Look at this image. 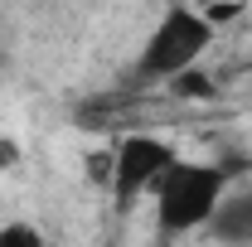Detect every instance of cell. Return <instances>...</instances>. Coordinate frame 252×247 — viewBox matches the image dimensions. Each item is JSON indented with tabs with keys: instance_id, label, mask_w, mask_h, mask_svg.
<instances>
[{
	"instance_id": "6da1fadb",
	"label": "cell",
	"mask_w": 252,
	"mask_h": 247,
	"mask_svg": "<svg viewBox=\"0 0 252 247\" xmlns=\"http://www.w3.org/2000/svg\"><path fill=\"white\" fill-rule=\"evenodd\" d=\"M151 189L160 194V223L175 228V233H185L194 223L214 218L219 194H223V170L219 165H180L175 160Z\"/></svg>"
},
{
	"instance_id": "7a4b0ae2",
	"label": "cell",
	"mask_w": 252,
	"mask_h": 247,
	"mask_svg": "<svg viewBox=\"0 0 252 247\" xmlns=\"http://www.w3.org/2000/svg\"><path fill=\"white\" fill-rule=\"evenodd\" d=\"M204 44H209V20L194 15V10H170L165 25L146 44L141 73L146 78H175V73H185L189 63L204 54Z\"/></svg>"
},
{
	"instance_id": "3957f363",
	"label": "cell",
	"mask_w": 252,
	"mask_h": 247,
	"mask_svg": "<svg viewBox=\"0 0 252 247\" xmlns=\"http://www.w3.org/2000/svg\"><path fill=\"white\" fill-rule=\"evenodd\" d=\"M175 165V155L165 141H151V136H126L122 146H117V170H112V189H117V199L131 204L141 189H151Z\"/></svg>"
},
{
	"instance_id": "277c9868",
	"label": "cell",
	"mask_w": 252,
	"mask_h": 247,
	"mask_svg": "<svg viewBox=\"0 0 252 247\" xmlns=\"http://www.w3.org/2000/svg\"><path fill=\"white\" fill-rule=\"evenodd\" d=\"M214 233L223 243H252V194L228 204L223 214H214Z\"/></svg>"
},
{
	"instance_id": "5b68a950",
	"label": "cell",
	"mask_w": 252,
	"mask_h": 247,
	"mask_svg": "<svg viewBox=\"0 0 252 247\" xmlns=\"http://www.w3.org/2000/svg\"><path fill=\"white\" fill-rule=\"evenodd\" d=\"M170 93H175V97H214V78H204V73L185 68V73L170 78Z\"/></svg>"
},
{
	"instance_id": "8992f818",
	"label": "cell",
	"mask_w": 252,
	"mask_h": 247,
	"mask_svg": "<svg viewBox=\"0 0 252 247\" xmlns=\"http://www.w3.org/2000/svg\"><path fill=\"white\" fill-rule=\"evenodd\" d=\"M0 247H44V243L30 223H10V228H0Z\"/></svg>"
},
{
	"instance_id": "52a82bcc",
	"label": "cell",
	"mask_w": 252,
	"mask_h": 247,
	"mask_svg": "<svg viewBox=\"0 0 252 247\" xmlns=\"http://www.w3.org/2000/svg\"><path fill=\"white\" fill-rule=\"evenodd\" d=\"M112 170H117V155H93V160H88L93 185H112Z\"/></svg>"
},
{
	"instance_id": "ba28073f",
	"label": "cell",
	"mask_w": 252,
	"mask_h": 247,
	"mask_svg": "<svg viewBox=\"0 0 252 247\" xmlns=\"http://www.w3.org/2000/svg\"><path fill=\"white\" fill-rule=\"evenodd\" d=\"M238 10H243L238 0H219V5H209V10H204V20H233Z\"/></svg>"
},
{
	"instance_id": "9c48e42d",
	"label": "cell",
	"mask_w": 252,
	"mask_h": 247,
	"mask_svg": "<svg viewBox=\"0 0 252 247\" xmlns=\"http://www.w3.org/2000/svg\"><path fill=\"white\" fill-rule=\"evenodd\" d=\"M15 160H20V146H15V141H5V136H0V170H10V165H15Z\"/></svg>"
},
{
	"instance_id": "30bf717a",
	"label": "cell",
	"mask_w": 252,
	"mask_h": 247,
	"mask_svg": "<svg viewBox=\"0 0 252 247\" xmlns=\"http://www.w3.org/2000/svg\"><path fill=\"white\" fill-rule=\"evenodd\" d=\"M199 5H204V10H209V5H219V0H199Z\"/></svg>"
}]
</instances>
